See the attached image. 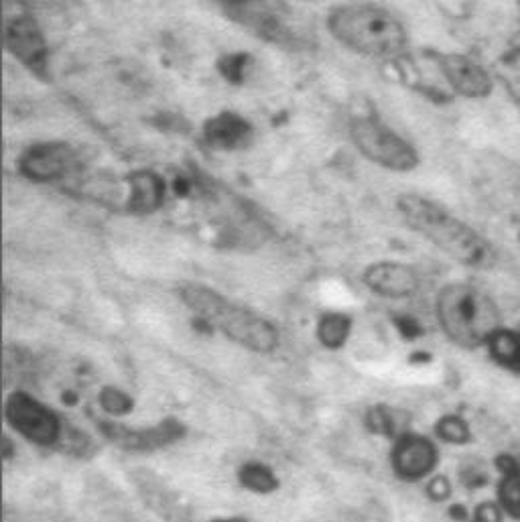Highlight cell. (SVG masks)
Returning <instances> with one entry per match:
<instances>
[{
	"label": "cell",
	"instance_id": "obj_24",
	"mask_svg": "<svg viewBox=\"0 0 520 522\" xmlns=\"http://www.w3.org/2000/svg\"><path fill=\"white\" fill-rule=\"evenodd\" d=\"M478 518H480V522H498V512L494 506H484L478 512Z\"/></svg>",
	"mask_w": 520,
	"mask_h": 522
},
{
	"label": "cell",
	"instance_id": "obj_17",
	"mask_svg": "<svg viewBox=\"0 0 520 522\" xmlns=\"http://www.w3.org/2000/svg\"><path fill=\"white\" fill-rule=\"evenodd\" d=\"M240 484L258 494L275 492L279 486L275 474L267 466L256 464V462H250L240 470Z\"/></svg>",
	"mask_w": 520,
	"mask_h": 522
},
{
	"label": "cell",
	"instance_id": "obj_12",
	"mask_svg": "<svg viewBox=\"0 0 520 522\" xmlns=\"http://www.w3.org/2000/svg\"><path fill=\"white\" fill-rule=\"evenodd\" d=\"M364 283L376 295L403 299L417 291L419 277L411 267L401 263H376L366 269Z\"/></svg>",
	"mask_w": 520,
	"mask_h": 522
},
{
	"label": "cell",
	"instance_id": "obj_4",
	"mask_svg": "<svg viewBox=\"0 0 520 522\" xmlns=\"http://www.w3.org/2000/svg\"><path fill=\"white\" fill-rule=\"evenodd\" d=\"M437 317L451 342L462 348L488 346L502 330L496 303L472 285H449L437 297Z\"/></svg>",
	"mask_w": 520,
	"mask_h": 522
},
{
	"label": "cell",
	"instance_id": "obj_20",
	"mask_svg": "<svg viewBox=\"0 0 520 522\" xmlns=\"http://www.w3.org/2000/svg\"><path fill=\"white\" fill-rule=\"evenodd\" d=\"M100 405L110 415H126L130 413V409H133V399L124 395L122 390L108 386L100 393Z\"/></svg>",
	"mask_w": 520,
	"mask_h": 522
},
{
	"label": "cell",
	"instance_id": "obj_14",
	"mask_svg": "<svg viewBox=\"0 0 520 522\" xmlns=\"http://www.w3.org/2000/svg\"><path fill=\"white\" fill-rule=\"evenodd\" d=\"M126 210L133 214H153L165 202V179L155 171H135L126 177Z\"/></svg>",
	"mask_w": 520,
	"mask_h": 522
},
{
	"label": "cell",
	"instance_id": "obj_3",
	"mask_svg": "<svg viewBox=\"0 0 520 522\" xmlns=\"http://www.w3.org/2000/svg\"><path fill=\"white\" fill-rule=\"evenodd\" d=\"M181 299L212 328H218L226 338L248 350L271 352L279 344V334L273 323L228 301L214 289L204 285H185L181 287Z\"/></svg>",
	"mask_w": 520,
	"mask_h": 522
},
{
	"label": "cell",
	"instance_id": "obj_16",
	"mask_svg": "<svg viewBox=\"0 0 520 522\" xmlns=\"http://www.w3.org/2000/svg\"><path fill=\"white\" fill-rule=\"evenodd\" d=\"M488 348L492 352V358L510 368L520 372V332H504L500 330L490 342Z\"/></svg>",
	"mask_w": 520,
	"mask_h": 522
},
{
	"label": "cell",
	"instance_id": "obj_6",
	"mask_svg": "<svg viewBox=\"0 0 520 522\" xmlns=\"http://www.w3.org/2000/svg\"><path fill=\"white\" fill-rule=\"evenodd\" d=\"M5 415L11 427L33 443L55 445L61 439L63 429L57 415L27 393H13L7 399Z\"/></svg>",
	"mask_w": 520,
	"mask_h": 522
},
{
	"label": "cell",
	"instance_id": "obj_7",
	"mask_svg": "<svg viewBox=\"0 0 520 522\" xmlns=\"http://www.w3.org/2000/svg\"><path fill=\"white\" fill-rule=\"evenodd\" d=\"M80 167L72 145L51 141L31 145L19 159V171L35 183H51L72 175Z\"/></svg>",
	"mask_w": 520,
	"mask_h": 522
},
{
	"label": "cell",
	"instance_id": "obj_21",
	"mask_svg": "<svg viewBox=\"0 0 520 522\" xmlns=\"http://www.w3.org/2000/svg\"><path fill=\"white\" fill-rule=\"evenodd\" d=\"M248 65V57L246 55H228L220 61V72L226 80L230 82H240L244 78Z\"/></svg>",
	"mask_w": 520,
	"mask_h": 522
},
{
	"label": "cell",
	"instance_id": "obj_13",
	"mask_svg": "<svg viewBox=\"0 0 520 522\" xmlns=\"http://www.w3.org/2000/svg\"><path fill=\"white\" fill-rule=\"evenodd\" d=\"M204 139L212 149L236 151L252 141V126L236 112H220L204 126Z\"/></svg>",
	"mask_w": 520,
	"mask_h": 522
},
{
	"label": "cell",
	"instance_id": "obj_23",
	"mask_svg": "<svg viewBox=\"0 0 520 522\" xmlns=\"http://www.w3.org/2000/svg\"><path fill=\"white\" fill-rule=\"evenodd\" d=\"M429 492L435 496V498H445L449 494V484L443 480V478H437L433 480V484L429 486Z\"/></svg>",
	"mask_w": 520,
	"mask_h": 522
},
{
	"label": "cell",
	"instance_id": "obj_19",
	"mask_svg": "<svg viewBox=\"0 0 520 522\" xmlns=\"http://www.w3.org/2000/svg\"><path fill=\"white\" fill-rule=\"evenodd\" d=\"M437 435H439L443 441H447V443L460 445V443H466V441L470 439V429H468V425H466L464 419L449 415V417H443V419L437 423Z\"/></svg>",
	"mask_w": 520,
	"mask_h": 522
},
{
	"label": "cell",
	"instance_id": "obj_8",
	"mask_svg": "<svg viewBox=\"0 0 520 522\" xmlns=\"http://www.w3.org/2000/svg\"><path fill=\"white\" fill-rule=\"evenodd\" d=\"M435 63L453 92L466 98H486L492 92V78L474 59L460 53H437Z\"/></svg>",
	"mask_w": 520,
	"mask_h": 522
},
{
	"label": "cell",
	"instance_id": "obj_25",
	"mask_svg": "<svg viewBox=\"0 0 520 522\" xmlns=\"http://www.w3.org/2000/svg\"><path fill=\"white\" fill-rule=\"evenodd\" d=\"M230 3H244V0H230Z\"/></svg>",
	"mask_w": 520,
	"mask_h": 522
},
{
	"label": "cell",
	"instance_id": "obj_1",
	"mask_svg": "<svg viewBox=\"0 0 520 522\" xmlns=\"http://www.w3.org/2000/svg\"><path fill=\"white\" fill-rule=\"evenodd\" d=\"M397 208L409 228L433 242L458 263L472 269H488L494 263L490 244L443 206L423 198V195L405 193L399 198Z\"/></svg>",
	"mask_w": 520,
	"mask_h": 522
},
{
	"label": "cell",
	"instance_id": "obj_9",
	"mask_svg": "<svg viewBox=\"0 0 520 522\" xmlns=\"http://www.w3.org/2000/svg\"><path fill=\"white\" fill-rule=\"evenodd\" d=\"M7 51L39 76L47 68V41L33 17H17L5 29Z\"/></svg>",
	"mask_w": 520,
	"mask_h": 522
},
{
	"label": "cell",
	"instance_id": "obj_18",
	"mask_svg": "<svg viewBox=\"0 0 520 522\" xmlns=\"http://www.w3.org/2000/svg\"><path fill=\"white\" fill-rule=\"evenodd\" d=\"M500 504L506 512L520 516V468L512 462L504 468V478L500 482Z\"/></svg>",
	"mask_w": 520,
	"mask_h": 522
},
{
	"label": "cell",
	"instance_id": "obj_22",
	"mask_svg": "<svg viewBox=\"0 0 520 522\" xmlns=\"http://www.w3.org/2000/svg\"><path fill=\"white\" fill-rule=\"evenodd\" d=\"M366 423L370 427V431L374 433H382V435H393L395 431V421H393V413H388L382 407H376L368 413Z\"/></svg>",
	"mask_w": 520,
	"mask_h": 522
},
{
	"label": "cell",
	"instance_id": "obj_11",
	"mask_svg": "<svg viewBox=\"0 0 520 522\" xmlns=\"http://www.w3.org/2000/svg\"><path fill=\"white\" fill-rule=\"evenodd\" d=\"M102 431L110 441L135 451L165 447L183 435V427L173 419H167L149 429H128L114 423H102Z\"/></svg>",
	"mask_w": 520,
	"mask_h": 522
},
{
	"label": "cell",
	"instance_id": "obj_10",
	"mask_svg": "<svg viewBox=\"0 0 520 522\" xmlns=\"http://www.w3.org/2000/svg\"><path fill=\"white\" fill-rule=\"evenodd\" d=\"M437 464L435 445L421 435H405L393 449V468L403 480H421Z\"/></svg>",
	"mask_w": 520,
	"mask_h": 522
},
{
	"label": "cell",
	"instance_id": "obj_15",
	"mask_svg": "<svg viewBox=\"0 0 520 522\" xmlns=\"http://www.w3.org/2000/svg\"><path fill=\"white\" fill-rule=\"evenodd\" d=\"M350 330H352V319L348 315L328 313L321 317V321L317 325V338L325 348L338 350L346 344Z\"/></svg>",
	"mask_w": 520,
	"mask_h": 522
},
{
	"label": "cell",
	"instance_id": "obj_2",
	"mask_svg": "<svg viewBox=\"0 0 520 522\" xmlns=\"http://www.w3.org/2000/svg\"><path fill=\"white\" fill-rule=\"evenodd\" d=\"M328 29L338 43L372 59H401L409 47L405 25L390 11L370 3L332 9Z\"/></svg>",
	"mask_w": 520,
	"mask_h": 522
},
{
	"label": "cell",
	"instance_id": "obj_5",
	"mask_svg": "<svg viewBox=\"0 0 520 522\" xmlns=\"http://www.w3.org/2000/svg\"><path fill=\"white\" fill-rule=\"evenodd\" d=\"M356 149L372 163L395 173H409L419 165V155L393 128L376 116H360L350 126Z\"/></svg>",
	"mask_w": 520,
	"mask_h": 522
}]
</instances>
